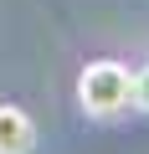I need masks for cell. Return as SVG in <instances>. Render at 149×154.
Listing matches in <instances>:
<instances>
[{
	"label": "cell",
	"mask_w": 149,
	"mask_h": 154,
	"mask_svg": "<svg viewBox=\"0 0 149 154\" xmlns=\"http://www.w3.org/2000/svg\"><path fill=\"white\" fill-rule=\"evenodd\" d=\"M129 88H134V77L123 62H88L77 77V103L88 113H118L129 108Z\"/></svg>",
	"instance_id": "1"
},
{
	"label": "cell",
	"mask_w": 149,
	"mask_h": 154,
	"mask_svg": "<svg viewBox=\"0 0 149 154\" xmlns=\"http://www.w3.org/2000/svg\"><path fill=\"white\" fill-rule=\"evenodd\" d=\"M129 103H134V108H149V67H139V72H134V88H129Z\"/></svg>",
	"instance_id": "3"
},
{
	"label": "cell",
	"mask_w": 149,
	"mask_h": 154,
	"mask_svg": "<svg viewBox=\"0 0 149 154\" xmlns=\"http://www.w3.org/2000/svg\"><path fill=\"white\" fill-rule=\"evenodd\" d=\"M36 144V123L26 108L16 103H0V154H26Z\"/></svg>",
	"instance_id": "2"
}]
</instances>
